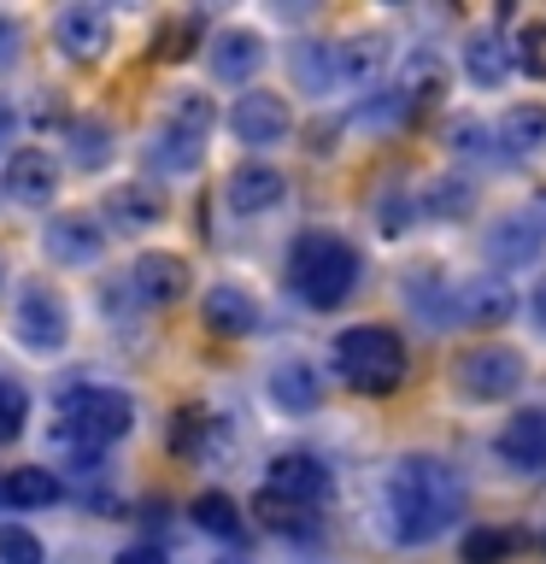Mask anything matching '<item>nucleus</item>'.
Segmentation results:
<instances>
[{
    "label": "nucleus",
    "instance_id": "dca6fc26",
    "mask_svg": "<svg viewBox=\"0 0 546 564\" xmlns=\"http://www.w3.org/2000/svg\"><path fill=\"white\" fill-rule=\"evenodd\" d=\"M200 317L211 335H223V341H241V335L259 329V306L247 300L241 289H229V282H218V289H206L200 300Z\"/></svg>",
    "mask_w": 546,
    "mask_h": 564
},
{
    "label": "nucleus",
    "instance_id": "f3484780",
    "mask_svg": "<svg viewBox=\"0 0 546 564\" xmlns=\"http://www.w3.org/2000/svg\"><path fill=\"white\" fill-rule=\"evenodd\" d=\"M135 294L141 300H153V306H171V300H183L188 294V259H176V253H141L135 259Z\"/></svg>",
    "mask_w": 546,
    "mask_h": 564
},
{
    "label": "nucleus",
    "instance_id": "2f4dec72",
    "mask_svg": "<svg viewBox=\"0 0 546 564\" xmlns=\"http://www.w3.org/2000/svg\"><path fill=\"white\" fill-rule=\"evenodd\" d=\"M376 65H382V42H347L341 47V77H352V83H364V77H376Z\"/></svg>",
    "mask_w": 546,
    "mask_h": 564
},
{
    "label": "nucleus",
    "instance_id": "20e7f679",
    "mask_svg": "<svg viewBox=\"0 0 546 564\" xmlns=\"http://www.w3.org/2000/svg\"><path fill=\"white\" fill-rule=\"evenodd\" d=\"M405 365H412L405 359V341L387 324H352L335 335V370L359 394H394L405 382Z\"/></svg>",
    "mask_w": 546,
    "mask_h": 564
},
{
    "label": "nucleus",
    "instance_id": "4c0bfd02",
    "mask_svg": "<svg viewBox=\"0 0 546 564\" xmlns=\"http://www.w3.org/2000/svg\"><path fill=\"white\" fill-rule=\"evenodd\" d=\"M528 317H535V329L546 335V282H535V294H528Z\"/></svg>",
    "mask_w": 546,
    "mask_h": 564
},
{
    "label": "nucleus",
    "instance_id": "58836bf2",
    "mask_svg": "<svg viewBox=\"0 0 546 564\" xmlns=\"http://www.w3.org/2000/svg\"><path fill=\"white\" fill-rule=\"evenodd\" d=\"M12 130H18V112H12V100L0 95V148H7V141H12Z\"/></svg>",
    "mask_w": 546,
    "mask_h": 564
},
{
    "label": "nucleus",
    "instance_id": "ddd939ff",
    "mask_svg": "<svg viewBox=\"0 0 546 564\" xmlns=\"http://www.w3.org/2000/svg\"><path fill=\"white\" fill-rule=\"evenodd\" d=\"M517 312L505 282H452V324H476V329H493Z\"/></svg>",
    "mask_w": 546,
    "mask_h": 564
},
{
    "label": "nucleus",
    "instance_id": "bb28decb",
    "mask_svg": "<svg viewBox=\"0 0 546 564\" xmlns=\"http://www.w3.org/2000/svg\"><path fill=\"white\" fill-rule=\"evenodd\" d=\"M523 546L517 529H470L465 535V564H505Z\"/></svg>",
    "mask_w": 546,
    "mask_h": 564
},
{
    "label": "nucleus",
    "instance_id": "423d86ee",
    "mask_svg": "<svg viewBox=\"0 0 546 564\" xmlns=\"http://www.w3.org/2000/svg\"><path fill=\"white\" fill-rule=\"evenodd\" d=\"M458 388H465L470 400H511L528 377L523 352L517 347H500V341H482V347H465L452 365Z\"/></svg>",
    "mask_w": 546,
    "mask_h": 564
},
{
    "label": "nucleus",
    "instance_id": "ea45409f",
    "mask_svg": "<svg viewBox=\"0 0 546 564\" xmlns=\"http://www.w3.org/2000/svg\"><path fill=\"white\" fill-rule=\"evenodd\" d=\"M218 564H253V558H241V553H223Z\"/></svg>",
    "mask_w": 546,
    "mask_h": 564
},
{
    "label": "nucleus",
    "instance_id": "c756f323",
    "mask_svg": "<svg viewBox=\"0 0 546 564\" xmlns=\"http://www.w3.org/2000/svg\"><path fill=\"white\" fill-rule=\"evenodd\" d=\"M42 541L24 523H0V564H42Z\"/></svg>",
    "mask_w": 546,
    "mask_h": 564
},
{
    "label": "nucleus",
    "instance_id": "0eeeda50",
    "mask_svg": "<svg viewBox=\"0 0 546 564\" xmlns=\"http://www.w3.org/2000/svg\"><path fill=\"white\" fill-rule=\"evenodd\" d=\"M229 130H236L241 148H276V141H288L294 112L282 95H271V88H247V95L229 106Z\"/></svg>",
    "mask_w": 546,
    "mask_h": 564
},
{
    "label": "nucleus",
    "instance_id": "4be33fe9",
    "mask_svg": "<svg viewBox=\"0 0 546 564\" xmlns=\"http://www.w3.org/2000/svg\"><path fill=\"white\" fill-rule=\"evenodd\" d=\"M188 518L206 529V535H218V541H236L241 535V506L229 500V494H218V488H206V494H194V506H188Z\"/></svg>",
    "mask_w": 546,
    "mask_h": 564
},
{
    "label": "nucleus",
    "instance_id": "412c9836",
    "mask_svg": "<svg viewBox=\"0 0 546 564\" xmlns=\"http://www.w3.org/2000/svg\"><path fill=\"white\" fill-rule=\"evenodd\" d=\"M465 70H470V83L500 88V83L511 77V47L500 42V35H470V47H465Z\"/></svg>",
    "mask_w": 546,
    "mask_h": 564
},
{
    "label": "nucleus",
    "instance_id": "72a5a7b5",
    "mask_svg": "<svg viewBox=\"0 0 546 564\" xmlns=\"http://www.w3.org/2000/svg\"><path fill=\"white\" fill-rule=\"evenodd\" d=\"M405 112H412L405 88H387V100H364V106H359V118H364V123H400Z\"/></svg>",
    "mask_w": 546,
    "mask_h": 564
},
{
    "label": "nucleus",
    "instance_id": "cd10ccee",
    "mask_svg": "<svg viewBox=\"0 0 546 564\" xmlns=\"http://www.w3.org/2000/svg\"><path fill=\"white\" fill-rule=\"evenodd\" d=\"M253 511L276 529V535H312V511L306 506H288V500H276V494H259Z\"/></svg>",
    "mask_w": 546,
    "mask_h": 564
},
{
    "label": "nucleus",
    "instance_id": "39448f33",
    "mask_svg": "<svg viewBox=\"0 0 546 564\" xmlns=\"http://www.w3.org/2000/svg\"><path fill=\"white\" fill-rule=\"evenodd\" d=\"M211 100L206 95H176L171 100V118L159 123V135H153V148L148 159L159 171H194L200 165V153H206V130H211Z\"/></svg>",
    "mask_w": 546,
    "mask_h": 564
},
{
    "label": "nucleus",
    "instance_id": "4468645a",
    "mask_svg": "<svg viewBox=\"0 0 546 564\" xmlns=\"http://www.w3.org/2000/svg\"><path fill=\"white\" fill-rule=\"evenodd\" d=\"M53 35H59V47L70 53V59H100L106 42H112V18H106L100 7H65Z\"/></svg>",
    "mask_w": 546,
    "mask_h": 564
},
{
    "label": "nucleus",
    "instance_id": "393cba45",
    "mask_svg": "<svg viewBox=\"0 0 546 564\" xmlns=\"http://www.w3.org/2000/svg\"><path fill=\"white\" fill-rule=\"evenodd\" d=\"M294 77L306 83L312 95H324L329 83H341V47H324V42L299 47V53H294Z\"/></svg>",
    "mask_w": 546,
    "mask_h": 564
},
{
    "label": "nucleus",
    "instance_id": "f03ea898",
    "mask_svg": "<svg viewBox=\"0 0 546 564\" xmlns=\"http://www.w3.org/2000/svg\"><path fill=\"white\" fill-rule=\"evenodd\" d=\"M359 276H364V259L347 236H329V229H306L294 247H288V289L317 312H335L359 294Z\"/></svg>",
    "mask_w": 546,
    "mask_h": 564
},
{
    "label": "nucleus",
    "instance_id": "c85d7f7f",
    "mask_svg": "<svg viewBox=\"0 0 546 564\" xmlns=\"http://www.w3.org/2000/svg\"><path fill=\"white\" fill-rule=\"evenodd\" d=\"M159 212H165V200H159L153 188H118L112 194V218L118 224H153Z\"/></svg>",
    "mask_w": 546,
    "mask_h": 564
},
{
    "label": "nucleus",
    "instance_id": "f8f14e48",
    "mask_svg": "<svg viewBox=\"0 0 546 564\" xmlns=\"http://www.w3.org/2000/svg\"><path fill=\"white\" fill-rule=\"evenodd\" d=\"M53 188H59V159L42 148H18L7 159V194L18 206H47Z\"/></svg>",
    "mask_w": 546,
    "mask_h": 564
},
{
    "label": "nucleus",
    "instance_id": "7c9ffc66",
    "mask_svg": "<svg viewBox=\"0 0 546 564\" xmlns=\"http://www.w3.org/2000/svg\"><path fill=\"white\" fill-rule=\"evenodd\" d=\"M24 423H30V400H24V388L0 377V447L24 435Z\"/></svg>",
    "mask_w": 546,
    "mask_h": 564
},
{
    "label": "nucleus",
    "instance_id": "7ed1b4c3",
    "mask_svg": "<svg viewBox=\"0 0 546 564\" xmlns=\"http://www.w3.org/2000/svg\"><path fill=\"white\" fill-rule=\"evenodd\" d=\"M135 430V405L118 388L100 382H70L59 388V441H70L77 453H106L112 441Z\"/></svg>",
    "mask_w": 546,
    "mask_h": 564
},
{
    "label": "nucleus",
    "instance_id": "f257e3e1",
    "mask_svg": "<svg viewBox=\"0 0 546 564\" xmlns=\"http://www.w3.org/2000/svg\"><path fill=\"white\" fill-rule=\"evenodd\" d=\"M382 518L400 546H423V541L447 535L465 518V476L447 458H429V453L400 458L382 482Z\"/></svg>",
    "mask_w": 546,
    "mask_h": 564
},
{
    "label": "nucleus",
    "instance_id": "a878e982",
    "mask_svg": "<svg viewBox=\"0 0 546 564\" xmlns=\"http://www.w3.org/2000/svg\"><path fill=\"white\" fill-rule=\"evenodd\" d=\"M500 130H505V153H535L546 141V106H511Z\"/></svg>",
    "mask_w": 546,
    "mask_h": 564
},
{
    "label": "nucleus",
    "instance_id": "5701e85b",
    "mask_svg": "<svg viewBox=\"0 0 546 564\" xmlns=\"http://www.w3.org/2000/svg\"><path fill=\"white\" fill-rule=\"evenodd\" d=\"M271 400L282 405V412H312L317 405V377L306 365H276L271 370Z\"/></svg>",
    "mask_w": 546,
    "mask_h": 564
},
{
    "label": "nucleus",
    "instance_id": "aec40b11",
    "mask_svg": "<svg viewBox=\"0 0 546 564\" xmlns=\"http://www.w3.org/2000/svg\"><path fill=\"white\" fill-rule=\"evenodd\" d=\"M59 476L42 470V465H24V470H7L0 476V506H18V511H35V506H53L59 500Z\"/></svg>",
    "mask_w": 546,
    "mask_h": 564
},
{
    "label": "nucleus",
    "instance_id": "c9c22d12",
    "mask_svg": "<svg viewBox=\"0 0 546 564\" xmlns=\"http://www.w3.org/2000/svg\"><path fill=\"white\" fill-rule=\"evenodd\" d=\"M18 53H24V30H18L12 18L0 12V70H12V65H18Z\"/></svg>",
    "mask_w": 546,
    "mask_h": 564
},
{
    "label": "nucleus",
    "instance_id": "a211bd4d",
    "mask_svg": "<svg viewBox=\"0 0 546 564\" xmlns=\"http://www.w3.org/2000/svg\"><path fill=\"white\" fill-rule=\"evenodd\" d=\"M282 171L276 165H241V171H229V188H223V200L236 206V212H271L282 200Z\"/></svg>",
    "mask_w": 546,
    "mask_h": 564
},
{
    "label": "nucleus",
    "instance_id": "e433bc0d",
    "mask_svg": "<svg viewBox=\"0 0 546 564\" xmlns=\"http://www.w3.org/2000/svg\"><path fill=\"white\" fill-rule=\"evenodd\" d=\"M112 564H171V558H165V546L141 541V546H123V553H118Z\"/></svg>",
    "mask_w": 546,
    "mask_h": 564
},
{
    "label": "nucleus",
    "instance_id": "f704fd0d",
    "mask_svg": "<svg viewBox=\"0 0 546 564\" xmlns=\"http://www.w3.org/2000/svg\"><path fill=\"white\" fill-rule=\"evenodd\" d=\"M429 212H440V218H458V212H470V188L458 183H435V194H429Z\"/></svg>",
    "mask_w": 546,
    "mask_h": 564
},
{
    "label": "nucleus",
    "instance_id": "1a4fd4ad",
    "mask_svg": "<svg viewBox=\"0 0 546 564\" xmlns=\"http://www.w3.org/2000/svg\"><path fill=\"white\" fill-rule=\"evenodd\" d=\"M18 335H24V347H35V352H59L70 341V312L47 282H30V289L18 294Z\"/></svg>",
    "mask_w": 546,
    "mask_h": 564
},
{
    "label": "nucleus",
    "instance_id": "6e6552de",
    "mask_svg": "<svg viewBox=\"0 0 546 564\" xmlns=\"http://www.w3.org/2000/svg\"><path fill=\"white\" fill-rule=\"evenodd\" d=\"M329 488H335V476L317 453H276L271 476H264V494H276V500H288V506H306V511L324 506Z\"/></svg>",
    "mask_w": 546,
    "mask_h": 564
},
{
    "label": "nucleus",
    "instance_id": "9d476101",
    "mask_svg": "<svg viewBox=\"0 0 546 564\" xmlns=\"http://www.w3.org/2000/svg\"><path fill=\"white\" fill-rule=\"evenodd\" d=\"M546 247V194L535 200V212H505L488 229V259L493 264H528Z\"/></svg>",
    "mask_w": 546,
    "mask_h": 564
},
{
    "label": "nucleus",
    "instance_id": "6ab92c4d",
    "mask_svg": "<svg viewBox=\"0 0 546 564\" xmlns=\"http://www.w3.org/2000/svg\"><path fill=\"white\" fill-rule=\"evenodd\" d=\"M259 65H264V42L253 30H223L218 42H211V70H218L223 83H247Z\"/></svg>",
    "mask_w": 546,
    "mask_h": 564
},
{
    "label": "nucleus",
    "instance_id": "2eb2a0df",
    "mask_svg": "<svg viewBox=\"0 0 546 564\" xmlns=\"http://www.w3.org/2000/svg\"><path fill=\"white\" fill-rule=\"evenodd\" d=\"M500 458L511 470H528L540 476L546 470V412H517L500 430Z\"/></svg>",
    "mask_w": 546,
    "mask_h": 564
},
{
    "label": "nucleus",
    "instance_id": "473e14b6",
    "mask_svg": "<svg viewBox=\"0 0 546 564\" xmlns=\"http://www.w3.org/2000/svg\"><path fill=\"white\" fill-rule=\"evenodd\" d=\"M452 148L470 153V159H476V153H482V159H505V148H493V135L482 130V123H470V118L452 123Z\"/></svg>",
    "mask_w": 546,
    "mask_h": 564
},
{
    "label": "nucleus",
    "instance_id": "9b49d317",
    "mask_svg": "<svg viewBox=\"0 0 546 564\" xmlns=\"http://www.w3.org/2000/svg\"><path fill=\"white\" fill-rule=\"evenodd\" d=\"M47 259H59V264H95L100 259V247H106V229L100 218H88V212H59V218L47 224Z\"/></svg>",
    "mask_w": 546,
    "mask_h": 564
},
{
    "label": "nucleus",
    "instance_id": "b1692460",
    "mask_svg": "<svg viewBox=\"0 0 546 564\" xmlns=\"http://www.w3.org/2000/svg\"><path fill=\"white\" fill-rule=\"evenodd\" d=\"M106 159H112V130H106L100 118L70 123V165H77V171H100Z\"/></svg>",
    "mask_w": 546,
    "mask_h": 564
}]
</instances>
